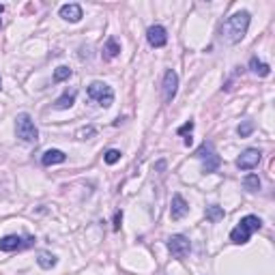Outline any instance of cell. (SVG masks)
Returning <instances> with one entry per match:
<instances>
[{"label":"cell","mask_w":275,"mask_h":275,"mask_svg":"<svg viewBox=\"0 0 275 275\" xmlns=\"http://www.w3.org/2000/svg\"><path fill=\"white\" fill-rule=\"evenodd\" d=\"M247 28H249V13L247 11H236L224 22L219 39L228 45H236L247 35Z\"/></svg>","instance_id":"obj_1"},{"label":"cell","mask_w":275,"mask_h":275,"mask_svg":"<svg viewBox=\"0 0 275 275\" xmlns=\"http://www.w3.org/2000/svg\"><path fill=\"white\" fill-rule=\"evenodd\" d=\"M262 228V219L256 217V215H245L239 224H236V228H232L230 232V241L236 243V245H245V243L249 241V236L254 234L256 230H260Z\"/></svg>","instance_id":"obj_2"},{"label":"cell","mask_w":275,"mask_h":275,"mask_svg":"<svg viewBox=\"0 0 275 275\" xmlns=\"http://www.w3.org/2000/svg\"><path fill=\"white\" fill-rule=\"evenodd\" d=\"M15 133H18V138L20 140H24V142H37L39 140V129H37L33 116L26 114V112L18 114V118H15Z\"/></svg>","instance_id":"obj_3"},{"label":"cell","mask_w":275,"mask_h":275,"mask_svg":"<svg viewBox=\"0 0 275 275\" xmlns=\"http://www.w3.org/2000/svg\"><path fill=\"white\" fill-rule=\"evenodd\" d=\"M86 93L93 101L101 105V108H110L114 103V90H112V86H108V84H103V82H90Z\"/></svg>","instance_id":"obj_4"},{"label":"cell","mask_w":275,"mask_h":275,"mask_svg":"<svg viewBox=\"0 0 275 275\" xmlns=\"http://www.w3.org/2000/svg\"><path fill=\"white\" fill-rule=\"evenodd\" d=\"M196 157L202 159V172L204 174H211L215 172L217 168L221 166V157L213 151V144L211 142H202V147L196 151Z\"/></svg>","instance_id":"obj_5"},{"label":"cell","mask_w":275,"mask_h":275,"mask_svg":"<svg viewBox=\"0 0 275 275\" xmlns=\"http://www.w3.org/2000/svg\"><path fill=\"white\" fill-rule=\"evenodd\" d=\"M35 236H18V234H7L0 239V251H20L35 245Z\"/></svg>","instance_id":"obj_6"},{"label":"cell","mask_w":275,"mask_h":275,"mask_svg":"<svg viewBox=\"0 0 275 275\" xmlns=\"http://www.w3.org/2000/svg\"><path fill=\"white\" fill-rule=\"evenodd\" d=\"M168 249H170V254L174 258H185L189 254V249H192V243L183 234H172L170 239H168Z\"/></svg>","instance_id":"obj_7"},{"label":"cell","mask_w":275,"mask_h":275,"mask_svg":"<svg viewBox=\"0 0 275 275\" xmlns=\"http://www.w3.org/2000/svg\"><path fill=\"white\" fill-rule=\"evenodd\" d=\"M260 159H262V153L258 149H245L241 153V157L236 159V168L239 170H254L260 164Z\"/></svg>","instance_id":"obj_8"},{"label":"cell","mask_w":275,"mask_h":275,"mask_svg":"<svg viewBox=\"0 0 275 275\" xmlns=\"http://www.w3.org/2000/svg\"><path fill=\"white\" fill-rule=\"evenodd\" d=\"M177 88H179V75L177 71H166L164 75V101L170 103L174 97H177Z\"/></svg>","instance_id":"obj_9"},{"label":"cell","mask_w":275,"mask_h":275,"mask_svg":"<svg viewBox=\"0 0 275 275\" xmlns=\"http://www.w3.org/2000/svg\"><path fill=\"white\" fill-rule=\"evenodd\" d=\"M147 39L151 43V48H164V45L168 43V33H166L164 26L155 24V26H151L147 30Z\"/></svg>","instance_id":"obj_10"},{"label":"cell","mask_w":275,"mask_h":275,"mask_svg":"<svg viewBox=\"0 0 275 275\" xmlns=\"http://www.w3.org/2000/svg\"><path fill=\"white\" fill-rule=\"evenodd\" d=\"M189 213V204L185 202V198H183L181 194H174L172 196V206H170V217L174 221H179L183 219Z\"/></svg>","instance_id":"obj_11"},{"label":"cell","mask_w":275,"mask_h":275,"mask_svg":"<svg viewBox=\"0 0 275 275\" xmlns=\"http://www.w3.org/2000/svg\"><path fill=\"white\" fill-rule=\"evenodd\" d=\"M60 18L63 20H67V22H80L82 20V7L80 5H75V3H71V5H63L60 7Z\"/></svg>","instance_id":"obj_12"},{"label":"cell","mask_w":275,"mask_h":275,"mask_svg":"<svg viewBox=\"0 0 275 275\" xmlns=\"http://www.w3.org/2000/svg\"><path fill=\"white\" fill-rule=\"evenodd\" d=\"M75 97H78V90H75V88L65 90V93L54 101V108H56V110H69V108H71V105L75 103Z\"/></svg>","instance_id":"obj_13"},{"label":"cell","mask_w":275,"mask_h":275,"mask_svg":"<svg viewBox=\"0 0 275 275\" xmlns=\"http://www.w3.org/2000/svg\"><path fill=\"white\" fill-rule=\"evenodd\" d=\"M67 159V155L63 151H58V149H50V151H45L43 153V157H41V164L43 166H54V164H63Z\"/></svg>","instance_id":"obj_14"},{"label":"cell","mask_w":275,"mask_h":275,"mask_svg":"<svg viewBox=\"0 0 275 275\" xmlns=\"http://www.w3.org/2000/svg\"><path fill=\"white\" fill-rule=\"evenodd\" d=\"M101 54H103V60H112L120 54V43L116 41V37H110V39L105 41Z\"/></svg>","instance_id":"obj_15"},{"label":"cell","mask_w":275,"mask_h":275,"mask_svg":"<svg viewBox=\"0 0 275 275\" xmlns=\"http://www.w3.org/2000/svg\"><path fill=\"white\" fill-rule=\"evenodd\" d=\"M204 215H206V219H209L211 224H217V221L224 219L226 211H224V206H219V204H211V206H206Z\"/></svg>","instance_id":"obj_16"},{"label":"cell","mask_w":275,"mask_h":275,"mask_svg":"<svg viewBox=\"0 0 275 275\" xmlns=\"http://www.w3.org/2000/svg\"><path fill=\"white\" fill-rule=\"evenodd\" d=\"M249 69H251V73H256V75H260V78H266V75L271 73V67L266 65V63H262L258 56H254L249 60Z\"/></svg>","instance_id":"obj_17"},{"label":"cell","mask_w":275,"mask_h":275,"mask_svg":"<svg viewBox=\"0 0 275 275\" xmlns=\"http://www.w3.org/2000/svg\"><path fill=\"white\" fill-rule=\"evenodd\" d=\"M37 262H39L41 269H52V266H56V256L54 254H48V251H41L39 258H37Z\"/></svg>","instance_id":"obj_18"},{"label":"cell","mask_w":275,"mask_h":275,"mask_svg":"<svg viewBox=\"0 0 275 275\" xmlns=\"http://www.w3.org/2000/svg\"><path fill=\"white\" fill-rule=\"evenodd\" d=\"M243 187H245L247 192H258V189H260V179H258V174H247V177L243 179Z\"/></svg>","instance_id":"obj_19"},{"label":"cell","mask_w":275,"mask_h":275,"mask_svg":"<svg viewBox=\"0 0 275 275\" xmlns=\"http://www.w3.org/2000/svg\"><path fill=\"white\" fill-rule=\"evenodd\" d=\"M256 129V125H254V120H243V123L236 127V133H239L241 138H249L251 135V131Z\"/></svg>","instance_id":"obj_20"},{"label":"cell","mask_w":275,"mask_h":275,"mask_svg":"<svg viewBox=\"0 0 275 275\" xmlns=\"http://www.w3.org/2000/svg\"><path fill=\"white\" fill-rule=\"evenodd\" d=\"M71 69H69L67 65H60V67H56V71H54V82H65V80H69L71 78Z\"/></svg>","instance_id":"obj_21"},{"label":"cell","mask_w":275,"mask_h":275,"mask_svg":"<svg viewBox=\"0 0 275 275\" xmlns=\"http://www.w3.org/2000/svg\"><path fill=\"white\" fill-rule=\"evenodd\" d=\"M120 155H123V153H120V151H116V149H110V151H105L103 162L108 164V166H114L116 162H120Z\"/></svg>","instance_id":"obj_22"},{"label":"cell","mask_w":275,"mask_h":275,"mask_svg":"<svg viewBox=\"0 0 275 275\" xmlns=\"http://www.w3.org/2000/svg\"><path fill=\"white\" fill-rule=\"evenodd\" d=\"M192 131H194V120H187L185 125L177 129V133H179V135H185V133H192Z\"/></svg>","instance_id":"obj_23"},{"label":"cell","mask_w":275,"mask_h":275,"mask_svg":"<svg viewBox=\"0 0 275 275\" xmlns=\"http://www.w3.org/2000/svg\"><path fill=\"white\" fill-rule=\"evenodd\" d=\"M95 131H97L95 127H84V129H80V131H78V135L80 138H90V135H95Z\"/></svg>","instance_id":"obj_24"},{"label":"cell","mask_w":275,"mask_h":275,"mask_svg":"<svg viewBox=\"0 0 275 275\" xmlns=\"http://www.w3.org/2000/svg\"><path fill=\"white\" fill-rule=\"evenodd\" d=\"M120 221H123V211H116V215H114V230H120Z\"/></svg>","instance_id":"obj_25"},{"label":"cell","mask_w":275,"mask_h":275,"mask_svg":"<svg viewBox=\"0 0 275 275\" xmlns=\"http://www.w3.org/2000/svg\"><path fill=\"white\" fill-rule=\"evenodd\" d=\"M155 170H157V172L166 170V162H157V164H155Z\"/></svg>","instance_id":"obj_26"},{"label":"cell","mask_w":275,"mask_h":275,"mask_svg":"<svg viewBox=\"0 0 275 275\" xmlns=\"http://www.w3.org/2000/svg\"><path fill=\"white\" fill-rule=\"evenodd\" d=\"M5 11V5H0V13H3Z\"/></svg>","instance_id":"obj_27"}]
</instances>
